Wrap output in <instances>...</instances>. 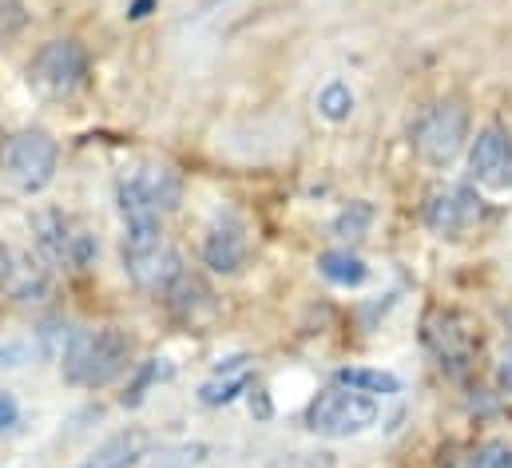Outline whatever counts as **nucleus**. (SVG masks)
<instances>
[{
  "label": "nucleus",
  "instance_id": "20",
  "mask_svg": "<svg viewBox=\"0 0 512 468\" xmlns=\"http://www.w3.org/2000/svg\"><path fill=\"white\" fill-rule=\"evenodd\" d=\"M318 112L330 119V123H342V119H350V112H354V92H350V84H342V80H330V84L318 92Z\"/></svg>",
  "mask_w": 512,
  "mask_h": 468
},
{
  "label": "nucleus",
  "instance_id": "17",
  "mask_svg": "<svg viewBox=\"0 0 512 468\" xmlns=\"http://www.w3.org/2000/svg\"><path fill=\"white\" fill-rule=\"evenodd\" d=\"M334 381L338 385H350L358 393H370V397H393V393H401V381L393 373H385V369H338Z\"/></svg>",
  "mask_w": 512,
  "mask_h": 468
},
{
  "label": "nucleus",
  "instance_id": "2",
  "mask_svg": "<svg viewBox=\"0 0 512 468\" xmlns=\"http://www.w3.org/2000/svg\"><path fill=\"white\" fill-rule=\"evenodd\" d=\"M378 397L370 393H358L350 385H326L310 405H306V429L318 433V437H330V441H342V437H358L366 433L370 425H378Z\"/></svg>",
  "mask_w": 512,
  "mask_h": 468
},
{
  "label": "nucleus",
  "instance_id": "12",
  "mask_svg": "<svg viewBox=\"0 0 512 468\" xmlns=\"http://www.w3.org/2000/svg\"><path fill=\"white\" fill-rule=\"evenodd\" d=\"M251 258V242H247V227L239 219H219L211 231H207V242H203V262L215 270V274H239Z\"/></svg>",
  "mask_w": 512,
  "mask_h": 468
},
{
  "label": "nucleus",
  "instance_id": "16",
  "mask_svg": "<svg viewBox=\"0 0 512 468\" xmlns=\"http://www.w3.org/2000/svg\"><path fill=\"white\" fill-rule=\"evenodd\" d=\"M318 274L326 282H334V286H362L370 278V266L350 246H338V250H322L318 254Z\"/></svg>",
  "mask_w": 512,
  "mask_h": 468
},
{
  "label": "nucleus",
  "instance_id": "14",
  "mask_svg": "<svg viewBox=\"0 0 512 468\" xmlns=\"http://www.w3.org/2000/svg\"><path fill=\"white\" fill-rule=\"evenodd\" d=\"M163 302H167V310L175 314V318H183V322H195L203 310H211V286H207V278L203 274H191V270H183L163 294H159Z\"/></svg>",
  "mask_w": 512,
  "mask_h": 468
},
{
  "label": "nucleus",
  "instance_id": "18",
  "mask_svg": "<svg viewBox=\"0 0 512 468\" xmlns=\"http://www.w3.org/2000/svg\"><path fill=\"white\" fill-rule=\"evenodd\" d=\"M243 389H251V373L247 369H235V373H215L203 389H199V401L207 405V409H215V405H231Z\"/></svg>",
  "mask_w": 512,
  "mask_h": 468
},
{
  "label": "nucleus",
  "instance_id": "26",
  "mask_svg": "<svg viewBox=\"0 0 512 468\" xmlns=\"http://www.w3.org/2000/svg\"><path fill=\"white\" fill-rule=\"evenodd\" d=\"M147 8H151V0H135V8H131V16L139 20V16H147Z\"/></svg>",
  "mask_w": 512,
  "mask_h": 468
},
{
  "label": "nucleus",
  "instance_id": "1",
  "mask_svg": "<svg viewBox=\"0 0 512 468\" xmlns=\"http://www.w3.org/2000/svg\"><path fill=\"white\" fill-rule=\"evenodd\" d=\"M131 365V338L120 326H100V330H72L64 350H60V369L72 385L84 389H104L112 385Z\"/></svg>",
  "mask_w": 512,
  "mask_h": 468
},
{
  "label": "nucleus",
  "instance_id": "11",
  "mask_svg": "<svg viewBox=\"0 0 512 468\" xmlns=\"http://www.w3.org/2000/svg\"><path fill=\"white\" fill-rule=\"evenodd\" d=\"M0 290L16 302H40L52 290L48 270L20 246H0Z\"/></svg>",
  "mask_w": 512,
  "mask_h": 468
},
{
  "label": "nucleus",
  "instance_id": "7",
  "mask_svg": "<svg viewBox=\"0 0 512 468\" xmlns=\"http://www.w3.org/2000/svg\"><path fill=\"white\" fill-rule=\"evenodd\" d=\"M56 163H60V147H56V139L48 131H16L0 147V167L28 195L44 191L56 179Z\"/></svg>",
  "mask_w": 512,
  "mask_h": 468
},
{
  "label": "nucleus",
  "instance_id": "13",
  "mask_svg": "<svg viewBox=\"0 0 512 468\" xmlns=\"http://www.w3.org/2000/svg\"><path fill=\"white\" fill-rule=\"evenodd\" d=\"M124 266H128L131 282L143 290V294H163L187 266H183V258H179V250L171 246V242H163V246H155V250H143V254H131L124 258Z\"/></svg>",
  "mask_w": 512,
  "mask_h": 468
},
{
  "label": "nucleus",
  "instance_id": "10",
  "mask_svg": "<svg viewBox=\"0 0 512 468\" xmlns=\"http://www.w3.org/2000/svg\"><path fill=\"white\" fill-rule=\"evenodd\" d=\"M469 179L485 191L512 187V135L505 127H485L469 147Z\"/></svg>",
  "mask_w": 512,
  "mask_h": 468
},
{
  "label": "nucleus",
  "instance_id": "6",
  "mask_svg": "<svg viewBox=\"0 0 512 468\" xmlns=\"http://www.w3.org/2000/svg\"><path fill=\"white\" fill-rule=\"evenodd\" d=\"M425 346L441 361L445 373L461 377L473 369L481 353V326L465 310H429L425 318Z\"/></svg>",
  "mask_w": 512,
  "mask_h": 468
},
{
  "label": "nucleus",
  "instance_id": "9",
  "mask_svg": "<svg viewBox=\"0 0 512 468\" xmlns=\"http://www.w3.org/2000/svg\"><path fill=\"white\" fill-rule=\"evenodd\" d=\"M481 215V199L473 195V187H457V183H445V187H433L425 195V207H421V219L425 227L441 238H457L465 234Z\"/></svg>",
  "mask_w": 512,
  "mask_h": 468
},
{
  "label": "nucleus",
  "instance_id": "15",
  "mask_svg": "<svg viewBox=\"0 0 512 468\" xmlns=\"http://www.w3.org/2000/svg\"><path fill=\"white\" fill-rule=\"evenodd\" d=\"M143 457H147V433L128 429V433L108 437L80 468H135Z\"/></svg>",
  "mask_w": 512,
  "mask_h": 468
},
{
  "label": "nucleus",
  "instance_id": "25",
  "mask_svg": "<svg viewBox=\"0 0 512 468\" xmlns=\"http://www.w3.org/2000/svg\"><path fill=\"white\" fill-rule=\"evenodd\" d=\"M497 385H501V393H512V346L505 350L501 365H497Z\"/></svg>",
  "mask_w": 512,
  "mask_h": 468
},
{
  "label": "nucleus",
  "instance_id": "8",
  "mask_svg": "<svg viewBox=\"0 0 512 468\" xmlns=\"http://www.w3.org/2000/svg\"><path fill=\"white\" fill-rule=\"evenodd\" d=\"M28 80L44 92V96H72L84 88L88 80V48L80 40H48L32 64H28Z\"/></svg>",
  "mask_w": 512,
  "mask_h": 468
},
{
  "label": "nucleus",
  "instance_id": "19",
  "mask_svg": "<svg viewBox=\"0 0 512 468\" xmlns=\"http://www.w3.org/2000/svg\"><path fill=\"white\" fill-rule=\"evenodd\" d=\"M374 227V207L366 203V199H358V203H350L338 219H334V234L342 238V242H358V238H366Z\"/></svg>",
  "mask_w": 512,
  "mask_h": 468
},
{
  "label": "nucleus",
  "instance_id": "4",
  "mask_svg": "<svg viewBox=\"0 0 512 468\" xmlns=\"http://www.w3.org/2000/svg\"><path fill=\"white\" fill-rule=\"evenodd\" d=\"M32 238H36L40 254L60 270H88L96 262V254H100L96 234L88 227H80L64 211H40L32 219Z\"/></svg>",
  "mask_w": 512,
  "mask_h": 468
},
{
  "label": "nucleus",
  "instance_id": "24",
  "mask_svg": "<svg viewBox=\"0 0 512 468\" xmlns=\"http://www.w3.org/2000/svg\"><path fill=\"white\" fill-rule=\"evenodd\" d=\"M16 421H20V405H16V397L8 389H0V433H8Z\"/></svg>",
  "mask_w": 512,
  "mask_h": 468
},
{
  "label": "nucleus",
  "instance_id": "5",
  "mask_svg": "<svg viewBox=\"0 0 512 468\" xmlns=\"http://www.w3.org/2000/svg\"><path fill=\"white\" fill-rule=\"evenodd\" d=\"M469 143V108L461 100L433 104L413 127V147L429 167H449Z\"/></svg>",
  "mask_w": 512,
  "mask_h": 468
},
{
  "label": "nucleus",
  "instance_id": "23",
  "mask_svg": "<svg viewBox=\"0 0 512 468\" xmlns=\"http://www.w3.org/2000/svg\"><path fill=\"white\" fill-rule=\"evenodd\" d=\"M24 24H28V8H24V0H0V44L12 40V36H20Z\"/></svg>",
  "mask_w": 512,
  "mask_h": 468
},
{
  "label": "nucleus",
  "instance_id": "3",
  "mask_svg": "<svg viewBox=\"0 0 512 468\" xmlns=\"http://www.w3.org/2000/svg\"><path fill=\"white\" fill-rule=\"evenodd\" d=\"M120 215L143 219V215H171L183 203V175L167 163H139L120 175Z\"/></svg>",
  "mask_w": 512,
  "mask_h": 468
},
{
  "label": "nucleus",
  "instance_id": "22",
  "mask_svg": "<svg viewBox=\"0 0 512 468\" xmlns=\"http://www.w3.org/2000/svg\"><path fill=\"white\" fill-rule=\"evenodd\" d=\"M465 468H512V445L509 441H481L465 457Z\"/></svg>",
  "mask_w": 512,
  "mask_h": 468
},
{
  "label": "nucleus",
  "instance_id": "21",
  "mask_svg": "<svg viewBox=\"0 0 512 468\" xmlns=\"http://www.w3.org/2000/svg\"><path fill=\"white\" fill-rule=\"evenodd\" d=\"M171 377V365L163 361V357H151V361H143V369L135 373V381L128 385V393H124V405L135 409V405H143V397H147V389L155 385V381H167Z\"/></svg>",
  "mask_w": 512,
  "mask_h": 468
}]
</instances>
